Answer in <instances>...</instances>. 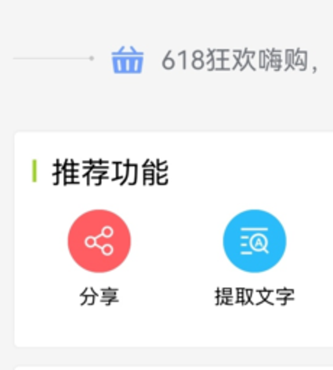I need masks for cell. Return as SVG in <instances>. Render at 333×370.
Listing matches in <instances>:
<instances>
[{
	"label": "cell",
	"instance_id": "1",
	"mask_svg": "<svg viewBox=\"0 0 333 370\" xmlns=\"http://www.w3.org/2000/svg\"><path fill=\"white\" fill-rule=\"evenodd\" d=\"M223 249L230 263L247 274H262L280 263L287 249L281 221L264 210H247L229 221Z\"/></svg>",
	"mask_w": 333,
	"mask_h": 370
},
{
	"label": "cell",
	"instance_id": "2",
	"mask_svg": "<svg viewBox=\"0 0 333 370\" xmlns=\"http://www.w3.org/2000/svg\"><path fill=\"white\" fill-rule=\"evenodd\" d=\"M68 250L77 265L88 272H110L129 255L131 233L124 220L112 211H87L70 228Z\"/></svg>",
	"mask_w": 333,
	"mask_h": 370
}]
</instances>
